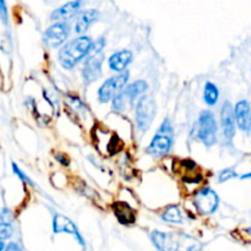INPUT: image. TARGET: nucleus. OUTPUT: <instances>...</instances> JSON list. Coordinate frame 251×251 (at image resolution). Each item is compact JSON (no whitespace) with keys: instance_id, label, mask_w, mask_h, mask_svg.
I'll use <instances>...</instances> for the list:
<instances>
[{"instance_id":"412c9836","label":"nucleus","mask_w":251,"mask_h":251,"mask_svg":"<svg viewBox=\"0 0 251 251\" xmlns=\"http://www.w3.org/2000/svg\"><path fill=\"white\" fill-rule=\"evenodd\" d=\"M104 47H105V39L104 38H98L96 42H92V46H91V49H90V53H88V55L102 54V50H103V48H104Z\"/></svg>"},{"instance_id":"f8f14e48","label":"nucleus","mask_w":251,"mask_h":251,"mask_svg":"<svg viewBox=\"0 0 251 251\" xmlns=\"http://www.w3.org/2000/svg\"><path fill=\"white\" fill-rule=\"evenodd\" d=\"M221 124L226 140L230 142L235 135V119L233 107L229 102H225L221 109Z\"/></svg>"},{"instance_id":"4468645a","label":"nucleus","mask_w":251,"mask_h":251,"mask_svg":"<svg viewBox=\"0 0 251 251\" xmlns=\"http://www.w3.org/2000/svg\"><path fill=\"white\" fill-rule=\"evenodd\" d=\"M113 212H114L118 222L123 226H131L136 221L135 210L124 201H117L113 203Z\"/></svg>"},{"instance_id":"f3484780","label":"nucleus","mask_w":251,"mask_h":251,"mask_svg":"<svg viewBox=\"0 0 251 251\" xmlns=\"http://www.w3.org/2000/svg\"><path fill=\"white\" fill-rule=\"evenodd\" d=\"M98 16H100V14L95 9L85 10V11L80 12L78 16L76 17L75 25H74V31H75V33L78 34V36H83V33L90 28L91 25L95 21H97Z\"/></svg>"},{"instance_id":"1a4fd4ad","label":"nucleus","mask_w":251,"mask_h":251,"mask_svg":"<svg viewBox=\"0 0 251 251\" xmlns=\"http://www.w3.org/2000/svg\"><path fill=\"white\" fill-rule=\"evenodd\" d=\"M103 54H96V55H88L85 60L82 69V77L86 85L95 82L98 80L102 74V64H103Z\"/></svg>"},{"instance_id":"0eeeda50","label":"nucleus","mask_w":251,"mask_h":251,"mask_svg":"<svg viewBox=\"0 0 251 251\" xmlns=\"http://www.w3.org/2000/svg\"><path fill=\"white\" fill-rule=\"evenodd\" d=\"M194 205H195L196 210L202 216H210L218 208L220 205V198H218L217 193L213 189L206 188L201 189L200 191L195 194L194 196Z\"/></svg>"},{"instance_id":"cd10ccee","label":"nucleus","mask_w":251,"mask_h":251,"mask_svg":"<svg viewBox=\"0 0 251 251\" xmlns=\"http://www.w3.org/2000/svg\"><path fill=\"white\" fill-rule=\"evenodd\" d=\"M183 166H185V168L189 169V171H194V169L196 168V163L195 162L190 161V159H185V161H183Z\"/></svg>"},{"instance_id":"7ed1b4c3","label":"nucleus","mask_w":251,"mask_h":251,"mask_svg":"<svg viewBox=\"0 0 251 251\" xmlns=\"http://www.w3.org/2000/svg\"><path fill=\"white\" fill-rule=\"evenodd\" d=\"M217 122L211 110H202L194 126V137L200 140L206 147H211L217 142Z\"/></svg>"},{"instance_id":"2f4dec72","label":"nucleus","mask_w":251,"mask_h":251,"mask_svg":"<svg viewBox=\"0 0 251 251\" xmlns=\"http://www.w3.org/2000/svg\"><path fill=\"white\" fill-rule=\"evenodd\" d=\"M0 222H1V216H0Z\"/></svg>"},{"instance_id":"6e6552de","label":"nucleus","mask_w":251,"mask_h":251,"mask_svg":"<svg viewBox=\"0 0 251 251\" xmlns=\"http://www.w3.org/2000/svg\"><path fill=\"white\" fill-rule=\"evenodd\" d=\"M69 34H70L69 25L66 22H58V24L51 25L44 32V43L49 48H58V47L64 46Z\"/></svg>"},{"instance_id":"ddd939ff","label":"nucleus","mask_w":251,"mask_h":251,"mask_svg":"<svg viewBox=\"0 0 251 251\" xmlns=\"http://www.w3.org/2000/svg\"><path fill=\"white\" fill-rule=\"evenodd\" d=\"M234 119L238 126L243 131H249L251 126V108L248 100H243L235 104L234 107Z\"/></svg>"},{"instance_id":"c85d7f7f","label":"nucleus","mask_w":251,"mask_h":251,"mask_svg":"<svg viewBox=\"0 0 251 251\" xmlns=\"http://www.w3.org/2000/svg\"><path fill=\"white\" fill-rule=\"evenodd\" d=\"M5 247H6V245H5V243L2 242V240H0V251H4Z\"/></svg>"},{"instance_id":"f03ea898","label":"nucleus","mask_w":251,"mask_h":251,"mask_svg":"<svg viewBox=\"0 0 251 251\" xmlns=\"http://www.w3.org/2000/svg\"><path fill=\"white\" fill-rule=\"evenodd\" d=\"M91 46H92V39L88 36H78L66 42L58 53L59 63L64 69L70 70L88 55Z\"/></svg>"},{"instance_id":"5701e85b","label":"nucleus","mask_w":251,"mask_h":251,"mask_svg":"<svg viewBox=\"0 0 251 251\" xmlns=\"http://www.w3.org/2000/svg\"><path fill=\"white\" fill-rule=\"evenodd\" d=\"M11 166H12V171H14V173L16 174V176H19V178L21 179V180L24 181L25 184H28V185H33V183H32V181H31V179H29L28 176H27L26 174H25L24 172H22L21 169H20L19 167H17L16 163H12Z\"/></svg>"},{"instance_id":"bb28decb","label":"nucleus","mask_w":251,"mask_h":251,"mask_svg":"<svg viewBox=\"0 0 251 251\" xmlns=\"http://www.w3.org/2000/svg\"><path fill=\"white\" fill-rule=\"evenodd\" d=\"M55 159L59 162V163H61L63 166H65V167H68L69 163H70L68 159V157L64 156V154H55Z\"/></svg>"},{"instance_id":"20e7f679","label":"nucleus","mask_w":251,"mask_h":251,"mask_svg":"<svg viewBox=\"0 0 251 251\" xmlns=\"http://www.w3.org/2000/svg\"><path fill=\"white\" fill-rule=\"evenodd\" d=\"M149 85L146 81L137 80L130 85L125 86L124 90L112 100V107L115 112L125 113L134 105L137 97L145 93Z\"/></svg>"},{"instance_id":"9b49d317","label":"nucleus","mask_w":251,"mask_h":251,"mask_svg":"<svg viewBox=\"0 0 251 251\" xmlns=\"http://www.w3.org/2000/svg\"><path fill=\"white\" fill-rule=\"evenodd\" d=\"M173 146V139L169 135L157 134L150 142L146 152L153 157H163L168 153Z\"/></svg>"},{"instance_id":"6ab92c4d","label":"nucleus","mask_w":251,"mask_h":251,"mask_svg":"<svg viewBox=\"0 0 251 251\" xmlns=\"http://www.w3.org/2000/svg\"><path fill=\"white\" fill-rule=\"evenodd\" d=\"M162 220L168 223H181L183 215L180 212V208L176 205H169L162 213Z\"/></svg>"},{"instance_id":"dca6fc26","label":"nucleus","mask_w":251,"mask_h":251,"mask_svg":"<svg viewBox=\"0 0 251 251\" xmlns=\"http://www.w3.org/2000/svg\"><path fill=\"white\" fill-rule=\"evenodd\" d=\"M131 61H132V51H130L129 49H122V50L115 51L114 54L110 55L109 60H108V64H109L110 70L120 74V73H124V71L126 70V68L130 65Z\"/></svg>"},{"instance_id":"a878e982","label":"nucleus","mask_w":251,"mask_h":251,"mask_svg":"<svg viewBox=\"0 0 251 251\" xmlns=\"http://www.w3.org/2000/svg\"><path fill=\"white\" fill-rule=\"evenodd\" d=\"M4 251H22V249L17 243H10V244H7L5 247Z\"/></svg>"},{"instance_id":"f257e3e1","label":"nucleus","mask_w":251,"mask_h":251,"mask_svg":"<svg viewBox=\"0 0 251 251\" xmlns=\"http://www.w3.org/2000/svg\"><path fill=\"white\" fill-rule=\"evenodd\" d=\"M152 244L158 251H202V243L185 233L154 230L151 233Z\"/></svg>"},{"instance_id":"4be33fe9","label":"nucleus","mask_w":251,"mask_h":251,"mask_svg":"<svg viewBox=\"0 0 251 251\" xmlns=\"http://www.w3.org/2000/svg\"><path fill=\"white\" fill-rule=\"evenodd\" d=\"M238 174L235 173V171L233 168H227L223 169L220 174H218V181L220 183H225V181L229 180V179L237 178Z\"/></svg>"},{"instance_id":"9d476101","label":"nucleus","mask_w":251,"mask_h":251,"mask_svg":"<svg viewBox=\"0 0 251 251\" xmlns=\"http://www.w3.org/2000/svg\"><path fill=\"white\" fill-rule=\"evenodd\" d=\"M53 232L55 234L59 233H68L75 237V239L80 243L81 247H85V240H83L82 235L78 232L77 227L75 226V223L68 218L66 216L60 215V213H55L53 217Z\"/></svg>"},{"instance_id":"aec40b11","label":"nucleus","mask_w":251,"mask_h":251,"mask_svg":"<svg viewBox=\"0 0 251 251\" xmlns=\"http://www.w3.org/2000/svg\"><path fill=\"white\" fill-rule=\"evenodd\" d=\"M12 226L10 223L6 222H0V240L4 242L5 239H9L10 237L12 235Z\"/></svg>"},{"instance_id":"c756f323","label":"nucleus","mask_w":251,"mask_h":251,"mask_svg":"<svg viewBox=\"0 0 251 251\" xmlns=\"http://www.w3.org/2000/svg\"><path fill=\"white\" fill-rule=\"evenodd\" d=\"M240 178H242V179H251V173H249V174H244V176H240Z\"/></svg>"},{"instance_id":"39448f33","label":"nucleus","mask_w":251,"mask_h":251,"mask_svg":"<svg viewBox=\"0 0 251 251\" xmlns=\"http://www.w3.org/2000/svg\"><path fill=\"white\" fill-rule=\"evenodd\" d=\"M127 80H129V73L124 71V73L117 74V75L112 76L107 81H104V83L98 90V100H100V102L107 103L114 100L124 90Z\"/></svg>"},{"instance_id":"393cba45","label":"nucleus","mask_w":251,"mask_h":251,"mask_svg":"<svg viewBox=\"0 0 251 251\" xmlns=\"http://www.w3.org/2000/svg\"><path fill=\"white\" fill-rule=\"evenodd\" d=\"M169 132H172V125H171V122H169V120H166V122H163V124H162L158 134L168 135Z\"/></svg>"},{"instance_id":"423d86ee","label":"nucleus","mask_w":251,"mask_h":251,"mask_svg":"<svg viewBox=\"0 0 251 251\" xmlns=\"http://www.w3.org/2000/svg\"><path fill=\"white\" fill-rule=\"evenodd\" d=\"M156 114V103L150 96L139 98L135 108V119L136 125L141 131H146Z\"/></svg>"},{"instance_id":"7c9ffc66","label":"nucleus","mask_w":251,"mask_h":251,"mask_svg":"<svg viewBox=\"0 0 251 251\" xmlns=\"http://www.w3.org/2000/svg\"><path fill=\"white\" fill-rule=\"evenodd\" d=\"M247 232L249 233V234H251V227L250 228H247Z\"/></svg>"},{"instance_id":"b1692460","label":"nucleus","mask_w":251,"mask_h":251,"mask_svg":"<svg viewBox=\"0 0 251 251\" xmlns=\"http://www.w3.org/2000/svg\"><path fill=\"white\" fill-rule=\"evenodd\" d=\"M0 17H1V21L6 25L7 24V7H6V4H5L4 1H1V0H0Z\"/></svg>"},{"instance_id":"a211bd4d","label":"nucleus","mask_w":251,"mask_h":251,"mask_svg":"<svg viewBox=\"0 0 251 251\" xmlns=\"http://www.w3.org/2000/svg\"><path fill=\"white\" fill-rule=\"evenodd\" d=\"M220 98V90L213 82H206L203 87V100L208 107H213L217 104Z\"/></svg>"},{"instance_id":"2eb2a0df","label":"nucleus","mask_w":251,"mask_h":251,"mask_svg":"<svg viewBox=\"0 0 251 251\" xmlns=\"http://www.w3.org/2000/svg\"><path fill=\"white\" fill-rule=\"evenodd\" d=\"M81 6H82V1L66 2V4L61 5L60 7H58V9H55L51 12L50 20L55 22V24H58V22H65L66 20L75 16L80 11Z\"/></svg>"}]
</instances>
